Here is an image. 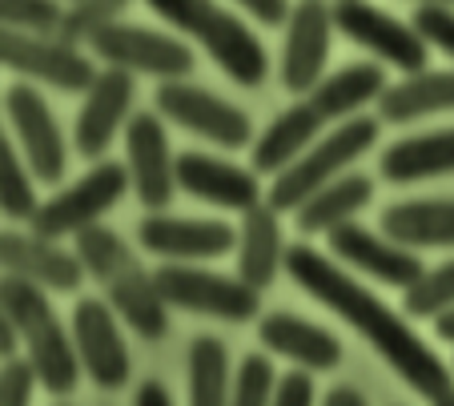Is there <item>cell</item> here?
<instances>
[{"label": "cell", "mask_w": 454, "mask_h": 406, "mask_svg": "<svg viewBox=\"0 0 454 406\" xmlns=\"http://www.w3.org/2000/svg\"><path fill=\"white\" fill-rule=\"evenodd\" d=\"M286 274L294 277L301 294H309L314 302H322L330 314L346 322L354 334H362L374 355L382 358L406 386L419 398H427L430 406L442 402L446 394H454V366H446L442 358L422 342L411 330V322L386 306L378 294H370V285H362L358 277H350L330 254L314 250V246H290L286 254Z\"/></svg>", "instance_id": "obj_1"}, {"label": "cell", "mask_w": 454, "mask_h": 406, "mask_svg": "<svg viewBox=\"0 0 454 406\" xmlns=\"http://www.w3.org/2000/svg\"><path fill=\"white\" fill-rule=\"evenodd\" d=\"M77 258L85 262V274L105 290V302L133 326L145 342H157L169 330V306H165L157 277L141 266L137 250L109 225H93L77 234Z\"/></svg>", "instance_id": "obj_2"}, {"label": "cell", "mask_w": 454, "mask_h": 406, "mask_svg": "<svg viewBox=\"0 0 454 406\" xmlns=\"http://www.w3.org/2000/svg\"><path fill=\"white\" fill-rule=\"evenodd\" d=\"M161 20H169L177 33L189 41H198L209 52V61L241 89L266 85L270 77V57L266 44L254 36V28L230 9H222L217 0H145Z\"/></svg>", "instance_id": "obj_3"}, {"label": "cell", "mask_w": 454, "mask_h": 406, "mask_svg": "<svg viewBox=\"0 0 454 406\" xmlns=\"http://www.w3.org/2000/svg\"><path fill=\"white\" fill-rule=\"evenodd\" d=\"M0 310L17 322L20 342H25V358L36 371V382L49 394H60V398L73 394L81 382L77 342H73V330L60 326L57 310L49 306V290L4 274L0 277Z\"/></svg>", "instance_id": "obj_4"}, {"label": "cell", "mask_w": 454, "mask_h": 406, "mask_svg": "<svg viewBox=\"0 0 454 406\" xmlns=\"http://www.w3.org/2000/svg\"><path fill=\"white\" fill-rule=\"evenodd\" d=\"M378 129H382V121H374V117H350V121L334 125L317 145H309L290 169H282L270 182L266 206H274L278 214H298L317 190L346 177L350 165L374 149Z\"/></svg>", "instance_id": "obj_5"}, {"label": "cell", "mask_w": 454, "mask_h": 406, "mask_svg": "<svg viewBox=\"0 0 454 406\" xmlns=\"http://www.w3.org/2000/svg\"><path fill=\"white\" fill-rule=\"evenodd\" d=\"M129 169L121 161H97L89 173H81L73 185H65L60 193H52L49 201H41L36 217L28 222V230L49 242L60 238H77L93 225H105L101 217L125 198L129 190Z\"/></svg>", "instance_id": "obj_6"}, {"label": "cell", "mask_w": 454, "mask_h": 406, "mask_svg": "<svg viewBox=\"0 0 454 406\" xmlns=\"http://www.w3.org/2000/svg\"><path fill=\"white\" fill-rule=\"evenodd\" d=\"M157 290H161L169 310L201 314V318L217 322H249L262 310V290L230 274H214L206 266H181V262H165L153 269Z\"/></svg>", "instance_id": "obj_7"}, {"label": "cell", "mask_w": 454, "mask_h": 406, "mask_svg": "<svg viewBox=\"0 0 454 406\" xmlns=\"http://www.w3.org/2000/svg\"><path fill=\"white\" fill-rule=\"evenodd\" d=\"M157 113L165 121H173L177 129L193 133V137L209 141L217 149H246L254 141V121L249 113L238 109L233 101L209 93L201 85H189V81H161L153 97Z\"/></svg>", "instance_id": "obj_8"}, {"label": "cell", "mask_w": 454, "mask_h": 406, "mask_svg": "<svg viewBox=\"0 0 454 406\" xmlns=\"http://www.w3.org/2000/svg\"><path fill=\"white\" fill-rule=\"evenodd\" d=\"M334 28L354 41L358 49L374 52L382 65H395L403 77L427 69V41L419 36V28L411 20H398L395 12L378 9L370 0H338L334 4Z\"/></svg>", "instance_id": "obj_9"}, {"label": "cell", "mask_w": 454, "mask_h": 406, "mask_svg": "<svg viewBox=\"0 0 454 406\" xmlns=\"http://www.w3.org/2000/svg\"><path fill=\"white\" fill-rule=\"evenodd\" d=\"M89 49L105 61V69H125L133 77H153V81H185L193 73V65H198V57L189 52L185 41L141 25L105 28Z\"/></svg>", "instance_id": "obj_10"}, {"label": "cell", "mask_w": 454, "mask_h": 406, "mask_svg": "<svg viewBox=\"0 0 454 406\" xmlns=\"http://www.w3.org/2000/svg\"><path fill=\"white\" fill-rule=\"evenodd\" d=\"M0 61L4 69L25 81L49 85L57 93H89L97 81V69L77 44L60 36H25V33H0Z\"/></svg>", "instance_id": "obj_11"}, {"label": "cell", "mask_w": 454, "mask_h": 406, "mask_svg": "<svg viewBox=\"0 0 454 406\" xmlns=\"http://www.w3.org/2000/svg\"><path fill=\"white\" fill-rule=\"evenodd\" d=\"M330 41H334V4L330 0H298L286 20V44H282V85L294 97L314 93L326 81L330 65Z\"/></svg>", "instance_id": "obj_12"}, {"label": "cell", "mask_w": 454, "mask_h": 406, "mask_svg": "<svg viewBox=\"0 0 454 406\" xmlns=\"http://www.w3.org/2000/svg\"><path fill=\"white\" fill-rule=\"evenodd\" d=\"M125 169L141 206L149 214H165L177 193V157L161 113H133L125 129Z\"/></svg>", "instance_id": "obj_13"}, {"label": "cell", "mask_w": 454, "mask_h": 406, "mask_svg": "<svg viewBox=\"0 0 454 406\" xmlns=\"http://www.w3.org/2000/svg\"><path fill=\"white\" fill-rule=\"evenodd\" d=\"M4 117H9V129L17 133L20 157L28 161L33 177L57 185L69 169V149H65V133H60L49 101L33 85H9L4 89Z\"/></svg>", "instance_id": "obj_14"}, {"label": "cell", "mask_w": 454, "mask_h": 406, "mask_svg": "<svg viewBox=\"0 0 454 406\" xmlns=\"http://www.w3.org/2000/svg\"><path fill=\"white\" fill-rule=\"evenodd\" d=\"M137 242L149 254L181 266H201V262L238 254V230L222 217H173V214H149L137 225Z\"/></svg>", "instance_id": "obj_15"}, {"label": "cell", "mask_w": 454, "mask_h": 406, "mask_svg": "<svg viewBox=\"0 0 454 406\" xmlns=\"http://www.w3.org/2000/svg\"><path fill=\"white\" fill-rule=\"evenodd\" d=\"M133 97H137V77L125 69H101L93 81V89L81 101V113L73 121V145L89 161H105L113 137L121 129H129L133 121Z\"/></svg>", "instance_id": "obj_16"}, {"label": "cell", "mask_w": 454, "mask_h": 406, "mask_svg": "<svg viewBox=\"0 0 454 406\" xmlns=\"http://www.w3.org/2000/svg\"><path fill=\"white\" fill-rule=\"evenodd\" d=\"M326 242H330V258L334 262H346L350 269H358V274L390 285V290H411V285L427 274V266H422L419 254L406 250V246H398V242H390L382 230H378V234L366 230L362 222L338 225Z\"/></svg>", "instance_id": "obj_17"}, {"label": "cell", "mask_w": 454, "mask_h": 406, "mask_svg": "<svg viewBox=\"0 0 454 406\" xmlns=\"http://www.w3.org/2000/svg\"><path fill=\"white\" fill-rule=\"evenodd\" d=\"M113 306L101 298H81L73 306V342H77L81 371L101 390H121L129 382V346L121 338V326L113 318Z\"/></svg>", "instance_id": "obj_18"}, {"label": "cell", "mask_w": 454, "mask_h": 406, "mask_svg": "<svg viewBox=\"0 0 454 406\" xmlns=\"http://www.w3.org/2000/svg\"><path fill=\"white\" fill-rule=\"evenodd\" d=\"M257 177H262V173L241 169V165L222 161V157H209V153H201V149L177 153V190H185L189 198H198L217 209L249 214L254 206H262L266 190H262Z\"/></svg>", "instance_id": "obj_19"}, {"label": "cell", "mask_w": 454, "mask_h": 406, "mask_svg": "<svg viewBox=\"0 0 454 406\" xmlns=\"http://www.w3.org/2000/svg\"><path fill=\"white\" fill-rule=\"evenodd\" d=\"M0 266L4 274L20 277V282H33L49 294H73L81 285V274H85V262L77 254L60 250L57 242L33 234V230H4L0 234Z\"/></svg>", "instance_id": "obj_20"}, {"label": "cell", "mask_w": 454, "mask_h": 406, "mask_svg": "<svg viewBox=\"0 0 454 406\" xmlns=\"http://www.w3.org/2000/svg\"><path fill=\"white\" fill-rule=\"evenodd\" d=\"M257 338H262L266 350L290 358L294 366H301L309 374H326L342 363V342L326 326H314V322L298 318V314H286V310L266 314L257 322Z\"/></svg>", "instance_id": "obj_21"}, {"label": "cell", "mask_w": 454, "mask_h": 406, "mask_svg": "<svg viewBox=\"0 0 454 406\" xmlns=\"http://www.w3.org/2000/svg\"><path fill=\"white\" fill-rule=\"evenodd\" d=\"M322 129H326V121L317 117L306 97H298V101L278 113L274 121L262 129V137L254 141V165H249V169L266 173V177H278V173L290 169L309 145H317V141L326 137Z\"/></svg>", "instance_id": "obj_22"}, {"label": "cell", "mask_w": 454, "mask_h": 406, "mask_svg": "<svg viewBox=\"0 0 454 406\" xmlns=\"http://www.w3.org/2000/svg\"><path fill=\"white\" fill-rule=\"evenodd\" d=\"M390 242L406 246V250H454V198H414L395 201L378 217Z\"/></svg>", "instance_id": "obj_23"}, {"label": "cell", "mask_w": 454, "mask_h": 406, "mask_svg": "<svg viewBox=\"0 0 454 406\" xmlns=\"http://www.w3.org/2000/svg\"><path fill=\"white\" fill-rule=\"evenodd\" d=\"M286 246L282 238V222H278L274 206H254L249 214H241V230H238V277L249 282L254 290L274 285V277L286 269Z\"/></svg>", "instance_id": "obj_24"}, {"label": "cell", "mask_w": 454, "mask_h": 406, "mask_svg": "<svg viewBox=\"0 0 454 406\" xmlns=\"http://www.w3.org/2000/svg\"><path fill=\"white\" fill-rule=\"evenodd\" d=\"M390 89V81H386V69L382 61H354L346 65V69L338 73H326V81L314 89V93H306V101L314 105V113L322 117V121H350L354 113H362L370 101H382V93Z\"/></svg>", "instance_id": "obj_25"}, {"label": "cell", "mask_w": 454, "mask_h": 406, "mask_svg": "<svg viewBox=\"0 0 454 406\" xmlns=\"http://www.w3.org/2000/svg\"><path fill=\"white\" fill-rule=\"evenodd\" d=\"M378 173L390 185H414L430 177H450L454 173V125L430 129L419 137H403L378 157Z\"/></svg>", "instance_id": "obj_26"}, {"label": "cell", "mask_w": 454, "mask_h": 406, "mask_svg": "<svg viewBox=\"0 0 454 406\" xmlns=\"http://www.w3.org/2000/svg\"><path fill=\"white\" fill-rule=\"evenodd\" d=\"M454 113V69H422L395 81L378 101V121L406 125L422 117Z\"/></svg>", "instance_id": "obj_27"}, {"label": "cell", "mask_w": 454, "mask_h": 406, "mask_svg": "<svg viewBox=\"0 0 454 406\" xmlns=\"http://www.w3.org/2000/svg\"><path fill=\"white\" fill-rule=\"evenodd\" d=\"M370 198H374V182H370L366 173H346V177L330 182L326 190H317L294 214V225H298L301 238H330L338 225L354 222L370 206Z\"/></svg>", "instance_id": "obj_28"}, {"label": "cell", "mask_w": 454, "mask_h": 406, "mask_svg": "<svg viewBox=\"0 0 454 406\" xmlns=\"http://www.w3.org/2000/svg\"><path fill=\"white\" fill-rule=\"evenodd\" d=\"M230 350L222 338L198 334L189 346V406H230Z\"/></svg>", "instance_id": "obj_29"}, {"label": "cell", "mask_w": 454, "mask_h": 406, "mask_svg": "<svg viewBox=\"0 0 454 406\" xmlns=\"http://www.w3.org/2000/svg\"><path fill=\"white\" fill-rule=\"evenodd\" d=\"M36 177L28 161L17 153L12 137H0V209L9 222H33L41 201H36Z\"/></svg>", "instance_id": "obj_30"}, {"label": "cell", "mask_w": 454, "mask_h": 406, "mask_svg": "<svg viewBox=\"0 0 454 406\" xmlns=\"http://www.w3.org/2000/svg\"><path fill=\"white\" fill-rule=\"evenodd\" d=\"M129 4H133V0H73L69 12H65V25H60V41L85 49L105 28L121 25Z\"/></svg>", "instance_id": "obj_31"}, {"label": "cell", "mask_w": 454, "mask_h": 406, "mask_svg": "<svg viewBox=\"0 0 454 406\" xmlns=\"http://www.w3.org/2000/svg\"><path fill=\"white\" fill-rule=\"evenodd\" d=\"M403 310L406 318H434V322L454 310V258L427 269L411 290H403Z\"/></svg>", "instance_id": "obj_32"}, {"label": "cell", "mask_w": 454, "mask_h": 406, "mask_svg": "<svg viewBox=\"0 0 454 406\" xmlns=\"http://www.w3.org/2000/svg\"><path fill=\"white\" fill-rule=\"evenodd\" d=\"M60 0H0V20L9 33H25V36H60L65 25Z\"/></svg>", "instance_id": "obj_33"}, {"label": "cell", "mask_w": 454, "mask_h": 406, "mask_svg": "<svg viewBox=\"0 0 454 406\" xmlns=\"http://www.w3.org/2000/svg\"><path fill=\"white\" fill-rule=\"evenodd\" d=\"M278 371L266 355H246L233 374V398L230 406H274L278 394Z\"/></svg>", "instance_id": "obj_34"}, {"label": "cell", "mask_w": 454, "mask_h": 406, "mask_svg": "<svg viewBox=\"0 0 454 406\" xmlns=\"http://www.w3.org/2000/svg\"><path fill=\"white\" fill-rule=\"evenodd\" d=\"M411 25L419 28V36L427 41V49L446 52L454 61V9L450 4H419L411 17Z\"/></svg>", "instance_id": "obj_35"}, {"label": "cell", "mask_w": 454, "mask_h": 406, "mask_svg": "<svg viewBox=\"0 0 454 406\" xmlns=\"http://www.w3.org/2000/svg\"><path fill=\"white\" fill-rule=\"evenodd\" d=\"M36 386L41 382H36V371L28 366V358H12L0 371V406H33Z\"/></svg>", "instance_id": "obj_36"}, {"label": "cell", "mask_w": 454, "mask_h": 406, "mask_svg": "<svg viewBox=\"0 0 454 406\" xmlns=\"http://www.w3.org/2000/svg\"><path fill=\"white\" fill-rule=\"evenodd\" d=\"M274 406H314V379H309L306 371L282 374L278 394H274Z\"/></svg>", "instance_id": "obj_37"}, {"label": "cell", "mask_w": 454, "mask_h": 406, "mask_svg": "<svg viewBox=\"0 0 454 406\" xmlns=\"http://www.w3.org/2000/svg\"><path fill=\"white\" fill-rule=\"evenodd\" d=\"M233 4H241V12H249L254 20H262V25H286L294 12L290 0H233Z\"/></svg>", "instance_id": "obj_38"}, {"label": "cell", "mask_w": 454, "mask_h": 406, "mask_svg": "<svg viewBox=\"0 0 454 406\" xmlns=\"http://www.w3.org/2000/svg\"><path fill=\"white\" fill-rule=\"evenodd\" d=\"M17 338H20L17 322L0 310V358H4V363H12V358H17Z\"/></svg>", "instance_id": "obj_39"}, {"label": "cell", "mask_w": 454, "mask_h": 406, "mask_svg": "<svg viewBox=\"0 0 454 406\" xmlns=\"http://www.w3.org/2000/svg\"><path fill=\"white\" fill-rule=\"evenodd\" d=\"M133 406H173V398H169V390H165V382L149 379L145 386L137 390V398H133Z\"/></svg>", "instance_id": "obj_40"}, {"label": "cell", "mask_w": 454, "mask_h": 406, "mask_svg": "<svg viewBox=\"0 0 454 406\" xmlns=\"http://www.w3.org/2000/svg\"><path fill=\"white\" fill-rule=\"evenodd\" d=\"M322 406H366V398H362V390H354V386H330L326 398H322Z\"/></svg>", "instance_id": "obj_41"}, {"label": "cell", "mask_w": 454, "mask_h": 406, "mask_svg": "<svg viewBox=\"0 0 454 406\" xmlns=\"http://www.w3.org/2000/svg\"><path fill=\"white\" fill-rule=\"evenodd\" d=\"M434 334L442 338V342H450V346H454V310H450V314H442V318L434 322Z\"/></svg>", "instance_id": "obj_42"}, {"label": "cell", "mask_w": 454, "mask_h": 406, "mask_svg": "<svg viewBox=\"0 0 454 406\" xmlns=\"http://www.w3.org/2000/svg\"><path fill=\"white\" fill-rule=\"evenodd\" d=\"M414 4H450L454 9V0H414Z\"/></svg>", "instance_id": "obj_43"}, {"label": "cell", "mask_w": 454, "mask_h": 406, "mask_svg": "<svg viewBox=\"0 0 454 406\" xmlns=\"http://www.w3.org/2000/svg\"><path fill=\"white\" fill-rule=\"evenodd\" d=\"M434 406H454V394H446V398H442V402H434Z\"/></svg>", "instance_id": "obj_44"}, {"label": "cell", "mask_w": 454, "mask_h": 406, "mask_svg": "<svg viewBox=\"0 0 454 406\" xmlns=\"http://www.w3.org/2000/svg\"><path fill=\"white\" fill-rule=\"evenodd\" d=\"M330 4H338V0H330Z\"/></svg>", "instance_id": "obj_45"}, {"label": "cell", "mask_w": 454, "mask_h": 406, "mask_svg": "<svg viewBox=\"0 0 454 406\" xmlns=\"http://www.w3.org/2000/svg\"><path fill=\"white\" fill-rule=\"evenodd\" d=\"M450 366H454V363H450Z\"/></svg>", "instance_id": "obj_46"}]
</instances>
